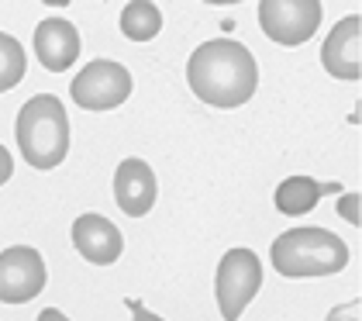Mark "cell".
Segmentation results:
<instances>
[{
  "mask_svg": "<svg viewBox=\"0 0 362 321\" xmlns=\"http://www.w3.org/2000/svg\"><path fill=\"white\" fill-rule=\"evenodd\" d=\"M163 31V11L152 0H132L121 11V35L132 42H148Z\"/></svg>",
  "mask_w": 362,
  "mask_h": 321,
  "instance_id": "obj_13",
  "label": "cell"
},
{
  "mask_svg": "<svg viewBox=\"0 0 362 321\" xmlns=\"http://www.w3.org/2000/svg\"><path fill=\"white\" fill-rule=\"evenodd\" d=\"M45 259L35 245H11L0 252V304H28L45 291Z\"/></svg>",
  "mask_w": 362,
  "mask_h": 321,
  "instance_id": "obj_7",
  "label": "cell"
},
{
  "mask_svg": "<svg viewBox=\"0 0 362 321\" xmlns=\"http://www.w3.org/2000/svg\"><path fill=\"white\" fill-rule=\"evenodd\" d=\"M187 83L211 107H242L259 86V66L249 45L235 38H211L200 42L194 55L187 59Z\"/></svg>",
  "mask_w": 362,
  "mask_h": 321,
  "instance_id": "obj_1",
  "label": "cell"
},
{
  "mask_svg": "<svg viewBox=\"0 0 362 321\" xmlns=\"http://www.w3.org/2000/svg\"><path fill=\"white\" fill-rule=\"evenodd\" d=\"M11 176H14V159H11V152L0 145V187H4Z\"/></svg>",
  "mask_w": 362,
  "mask_h": 321,
  "instance_id": "obj_16",
  "label": "cell"
},
{
  "mask_svg": "<svg viewBox=\"0 0 362 321\" xmlns=\"http://www.w3.org/2000/svg\"><path fill=\"white\" fill-rule=\"evenodd\" d=\"M35 59L42 69L62 73L80 59V31L69 18H45L35 28Z\"/></svg>",
  "mask_w": 362,
  "mask_h": 321,
  "instance_id": "obj_11",
  "label": "cell"
},
{
  "mask_svg": "<svg viewBox=\"0 0 362 321\" xmlns=\"http://www.w3.org/2000/svg\"><path fill=\"white\" fill-rule=\"evenodd\" d=\"M328 193H345L341 180H314V176H286L283 184L273 193V204H276L279 214H307L314 211V204Z\"/></svg>",
  "mask_w": 362,
  "mask_h": 321,
  "instance_id": "obj_12",
  "label": "cell"
},
{
  "mask_svg": "<svg viewBox=\"0 0 362 321\" xmlns=\"http://www.w3.org/2000/svg\"><path fill=\"white\" fill-rule=\"evenodd\" d=\"M156 173L145 159H121L114 169V201L128 218H145L156 204Z\"/></svg>",
  "mask_w": 362,
  "mask_h": 321,
  "instance_id": "obj_10",
  "label": "cell"
},
{
  "mask_svg": "<svg viewBox=\"0 0 362 321\" xmlns=\"http://www.w3.org/2000/svg\"><path fill=\"white\" fill-rule=\"evenodd\" d=\"M338 214H341L349 225H356V228H359L362 225V197H359V190H349V193H341V197H338Z\"/></svg>",
  "mask_w": 362,
  "mask_h": 321,
  "instance_id": "obj_15",
  "label": "cell"
},
{
  "mask_svg": "<svg viewBox=\"0 0 362 321\" xmlns=\"http://www.w3.org/2000/svg\"><path fill=\"white\" fill-rule=\"evenodd\" d=\"M273 269L286 280H310V276H332L349 266V245L328 228H290L276 235L269 249Z\"/></svg>",
  "mask_w": 362,
  "mask_h": 321,
  "instance_id": "obj_2",
  "label": "cell"
},
{
  "mask_svg": "<svg viewBox=\"0 0 362 321\" xmlns=\"http://www.w3.org/2000/svg\"><path fill=\"white\" fill-rule=\"evenodd\" d=\"M35 321H69V318H66L59 308H45V311H42V315H38Z\"/></svg>",
  "mask_w": 362,
  "mask_h": 321,
  "instance_id": "obj_17",
  "label": "cell"
},
{
  "mask_svg": "<svg viewBox=\"0 0 362 321\" xmlns=\"http://www.w3.org/2000/svg\"><path fill=\"white\" fill-rule=\"evenodd\" d=\"M73 245L93 266H111L124 252V235L117 232V225L107 221L104 214H80L73 221Z\"/></svg>",
  "mask_w": 362,
  "mask_h": 321,
  "instance_id": "obj_9",
  "label": "cell"
},
{
  "mask_svg": "<svg viewBox=\"0 0 362 321\" xmlns=\"http://www.w3.org/2000/svg\"><path fill=\"white\" fill-rule=\"evenodd\" d=\"M262 291V263L252 249H228L214 273V297L224 321H238Z\"/></svg>",
  "mask_w": 362,
  "mask_h": 321,
  "instance_id": "obj_4",
  "label": "cell"
},
{
  "mask_svg": "<svg viewBox=\"0 0 362 321\" xmlns=\"http://www.w3.org/2000/svg\"><path fill=\"white\" fill-rule=\"evenodd\" d=\"M321 66L334 80L362 77V14H345L321 45Z\"/></svg>",
  "mask_w": 362,
  "mask_h": 321,
  "instance_id": "obj_8",
  "label": "cell"
},
{
  "mask_svg": "<svg viewBox=\"0 0 362 321\" xmlns=\"http://www.w3.org/2000/svg\"><path fill=\"white\" fill-rule=\"evenodd\" d=\"M69 97L83 111H114L132 97V73L114 59H93L73 77Z\"/></svg>",
  "mask_w": 362,
  "mask_h": 321,
  "instance_id": "obj_5",
  "label": "cell"
},
{
  "mask_svg": "<svg viewBox=\"0 0 362 321\" xmlns=\"http://www.w3.org/2000/svg\"><path fill=\"white\" fill-rule=\"evenodd\" d=\"M132 321H166V318H159V315H152L148 308H141V304H135V318Z\"/></svg>",
  "mask_w": 362,
  "mask_h": 321,
  "instance_id": "obj_18",
  "label": "cell"
},
{
  "mask_svg": "<svg viewBox=\"0 0 362 321\" xmlns=\"http://www.w3.org/2000/svg\"><path fill=\"white\" fill-rule=\"evenodd\" d=\"M18 149L31 169H56L69 156V114L56 94H38L18 111Z\"/></svg>",
  "mask_w": 362,
  "mask_h": 321,
  "instance_id": "obj_3",
  "label": "cell"
},
{
  "mask_svg": "<svg viewBox=\"0 0 362 321\" xmlns=\"http://www.w3.org/2000/svg\"><path fill=\"white\" fill-rule=\"evenodd\" d=\"M325 7L317 0H262L259 4V28L276 45H304L317 31Z\"/></svg>",
  "mask_w": 362,
  "mask_h": 321,
  "instance_id": "obj_6",
  "label": "cell"
},
{
  "mask_svg": "<svg viewBox=\"0 0 362 321\" xmlns=\"http://www.w3.org/2000/svg\"><path fill=\"white\" fill-rule=\"evenodd\" d=\"M25 69H28V55H25V45H21L14 35L0 31V94L14 90L18 83L25 80Z\"/></svg>",
  "mask_w": 362,
  "mask_h": 321,
  "instance_id": "obj_14",
  "label": "cell"
}]
</instances>
